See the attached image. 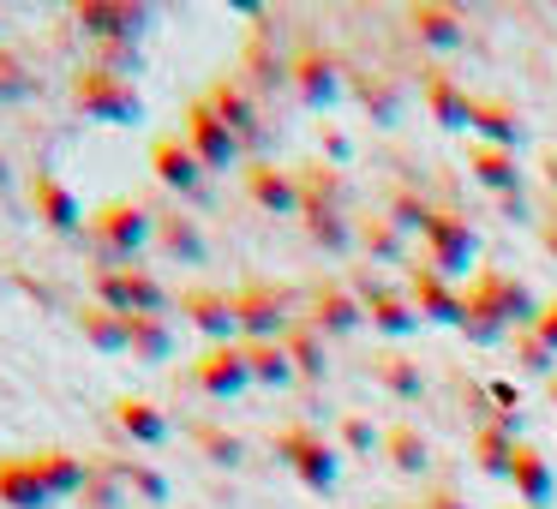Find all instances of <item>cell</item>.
Wrapping results in <instances>:
<instances>
[{
    "instance_id": "cell-17",
    "label": "cell",
    "mask_w": 557,
    "mask_h": 509,
    "mask_svg": "<svg viewBox=\"0 0 557 509\" xmlns=\"http://www.w3.org/2000/svg\"><path fill=\"white\" fill-rule=\"evenodd\" d=\"M13 186V162H7V150H0V193Z\"/></svg>"
},
{
    "instance_id": "cell-3",
    "label": "cell",
    "mask_w": 557,
    "mask_h": 509,
    "mask_svg": "<svg viewBox=\"0 0 557 509\" xmlns=\"http://www.w3.org/2000/svg\"><path fill=\"white\" fill-rule=\"evenodd\" d=\"M30 210L42 216V228H54V234H78L85 228V210H78V198H73V186L61 181V174H30Z\"/></svg>"
},
{
    "instance_id": "cell-4",
    "label": "cell",
    "mask_w": 557,
    "mask_h": 509,
    "mask_svg": "<svg viewBox=\"0 0 557 509\" xmlns=\"http://www.w3.org/2000/svg\"><path fill=\"white\" fill-rule=\"evenodd\" d=\"M0 504L7 509H54V492H49V480H42L37 456L0 461Z\"/></svg>"
},
{
    "instance_id": "cell-14",
    "label": "cell",
    "mask_w": 557,
    "mask_h": 509,
    "mask_svg": "<svg viewBox=\"0 0 557 509\" xmlns=\"http://www.w3.org/2000/svg\"><path fill=\"white\" fill-rule=\"evenodd\" d=\"M186 312H193V324H205V330H228L234 306L216 300V294H186Z\"/></svg>"
},
{
    "instance_id": "cell-15",
    "label": "cell",
    "mask_w": 557,
    "mask_h": 509,
    "mask_svg": "<svg viewBox=\"0 0 557 509\" xmlns=\"http://www.w3.org/2000/svg\"><path fill=\"white\" fill-rule=\"evenodd\" d=\"M162 246H169V252H186V258H198V234L186 228V222H162Z\"/></svg>"
},
{
    "instance_id": "cell-1",
    "label": "cell",
    "mask_w": 557,
    "mask_h": 509,
    "mask_svg": "<svg viewBox=\"0 0 557 509\" xmlns=\"http://www.w3.org/2000/svg\"><path fill=\"white\" fill-rule=\"evenodd\" d=\"M73 109L90 114V121H109V126H133L145 114L138 102V85L126 73H109V66H78L73 73Z\"/></svg>"
},
{
    "instance_id": "cell-11",
    "label": "cell",
    "mask_w": 557,
    "mask_h": 509,
    "mask_svg": "<svg viewBox=\"0 0 557 509\" xmlns=\"http://www.w3.org/2000/svg\"><path fill=\"white\" fill-rule=\"evenodd\" d=\"M114 420H121V432H133L138 444H157L162 437V413L150 408V401H133V396L114 401Z\"/></svg>"
},
{
    "instance_id": "cell-2",
    "label": "cell",
    "mask_w": 557,
    "mask_h": 509,
    "mask_svg": "<svg viewBox=\"0 0 557 509\" xmlns=\"http://www.w3.org/2000/svg\"><path fill=\"white\" fill-rule=\"evenodd\" d=\"M145 234H150V216L133 204V198H109V204L90 210V222H85L90 252L109 258V270H114V258H133L138 246H145Z\"/></svg>"
},
{
    "instance_id": "cell-5",
    "label": "cell",
    "mask_w": 557,
    "mask_h": 509,
    "mask_svg": "<svg viewBox=\"0 0 557 509\" xmlns=\"http://www.w3.org/2000/svg\"><path fill=\"white\" fill-rule=\"evenodd\" d=\"M78 30H90V37L102 42V49H114V42H133L138 30H145V13L138 7H109V0H85V7H73Z\"/></svg>"
},
{
    "instance_id": "cell-8",
    "label": "cell",
    "mask_w": 557,
    "mask_h": 509,
    "mask_svg": "<svg viewBox=\"0 0 557 509\" xmlns=\"http://www.w3.org/2000/svg\"><path fill=\"white\" fill-rule=\"evenodd\" d=\"M121 485H126V468L109 456H90V473H85V509H121Z\"/></svg>"
},
{
    "instance_id": "cell-6",
    "label": "cell",
    "mask_w": 557,
    "mask_h": 509,
    "mask_svg": "<svg viewBox=\"0 0 557 509\" xmlns=\"http://www.w3.org/2000/svg\"><path fill=\"white\" fill-rule=\"evenodd\" d=\"M186 138H193V150L205 162H228L234 157V138H228V126H222L216 109H193V114H186Z\"/></svg>"
},
{
    "instance_id": "cell-16",
    "label": "cell",
    "mask_w": 557,
    "mask_h": 509,
    "mask_svg": "<svg viewBox=\"0 0 557 509\" xmlns=\"http://www.w3.org/2000/svg\"><path fill=\"white\" fill-rule=\"evenodd\" d=\"M126 485H133V492H145V497H162V480L150 468H138V461L126 468Z\"/></svg>"
},
{
    "instance_id": "cell-7",
    "label": "cell",
    "mask_w": 557,
    "mask_h": 509,
    "mask_svg": "<svg viewBox=\"0 0 557 509\" xmlns=\"http://www.w3.org/2000/svg\"><path fill=\"white\" fill-rule=\"evenodd\" d=\"M78 330H85V342L102 353L126 348V312H114V306H102V300H90L85 312H78Z\"/></svg>"
},
{
    "instance_id": "cell-10",
    "label": "cell",
    "mask_w": 557,
    "mask_h": 509,
    "mask_svg": "<svg viewBox=\"0 0 557 509\" xmlns=\"http://www.w3.org/2000/svg\"><path fill=\"white\" fill-rule=\"evenodd\" d=\"M150 162H157V174L169 186H198V174H193V150L181 145V138H157V145H150Z\"/></svg>"
},
{
    "instance_id": "cell-12",
    "label": "cell",
    "mask_w": 557,
    "mask_h": 509,
    "mask_svg": "<svg viewBox=\"0 0 557 509\" xmlns=\"http://www.w3.org/2000/svg\"><path fill=\"white\" fill-rule=\"evenodd\" d=\"M30 85H37V73L25 66V54L0 42V102H18V97H30Z\"/></svg>"
},
{
    "instance_id": "cell-9",
    "label": "cell",
    "mask_w": 557,
    "mask_h": 509,
    "mask_svg": "<svg viewBox=\"0 0 557 509\" xmlns=\"http://www.w3.org/2000/svg\"><path fill=\"white\" fill-rule=\"evenodd\" d=\"M126 348H133L138 360H162V353H169V324H162L157 312H133L126 318Z\"/></svg>"
},
{
    "instance_id": "cell-13",
    "label": "cell",
    "mask_w": 557,
    "mask_h": 509,
    "mask_svg": "<svg viewBox=\"0 0 557 509\" xmlns=\"http://www.w3.org/2000/svg\"><path fill=\"white\" fill-rule=\"evenodd\" d=\"M240 377H246V360H240V353H210V360L198 365V384H205V389H234Z\"/></svg>"
}]
</instances>
